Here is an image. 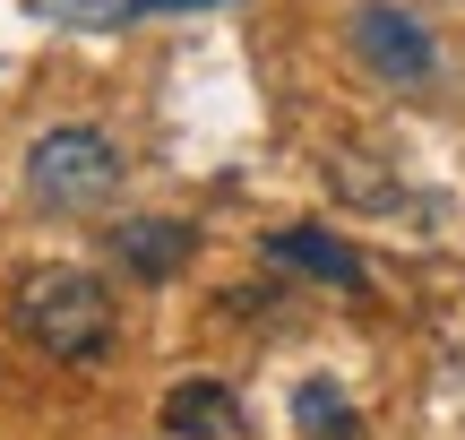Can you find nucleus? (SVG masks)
<instances>
[{
  "label": "nucleus",
  "mask_w": 465,
  "mask_h": 440,
  "mask_svg": "<svg viewBox=\"0 0 465 440\" xmlns=\"http://www.w3.org/2000/svg\"><path fill=\"white\" fill-rule=\"evenodd\" d=\"M17 337L52 363H95L113 355V294L95 268H35L17 285Z\"/></svg>",
  "instance_id": "f257e3e1"
},
{
  "label": "nucleus",
  "mask_w": 465,
  "mask_h": 440,
  "mask_svg": "<svg viewBox=\"0 0 465 440\" xmlns=\"http://www.w3.org/2000/svg\"><path fill=\"white\" fill-rule=\"evenodd\" d=\"M121 190V147L95 130V121H61L26 147V199L52 207V216H86Z\"/></svg>",
  "instance_id": "f03ea898"
},
{
  "label": "nucleus",
  "mask_w": 465,
  "mask_h": 440,
  "mask_svg": "<svg viewBox=\"0 0 465 440\" xmlns=\"http://www.w3.org/2000/svg\"><path fill=\"white\" fill-rule=\"evenodd\" d=\"M345 35H353V52H362L388 86H422L440 69V44L422 35V17L397 9V0H362V9L345 17Z\"/></svg>",
  "instance_id": "7ed1b4c3"
},
{
  "label": "nucleus",
  "mask_w": 465,
  "mask_h": 440,
  "mask_svg": "<svg viewBox=\"0 0 465 440\" xmlns=\"http://www.w3.org/2000/svg\"><path fill=\"white\" fill-rule=\"evenodd\" d=\"M267 259H276V268L319 276V285H336V294H362V285H371L362 251L336 242V234H319V225H284V234H267Z\"/></svg>",
  "instance_id": "20e7f679"
},
{
  "label": "nucleus",
  "mask_w": 465,
  "mask_h": 440,
  "mask_svg": "<svg viewBox=\"0 0 465 440\" xmlns=\"http://www.w3.org/2000/svg\"><path fill=\"white\" fill-rule=\"evenodd\" d=\"M190 251H199V234H190L182 216H130V225H113V259H121L130 276H147V285L182 276Z\"/></svg>",
  "instance_id": "39448f33"
},
{
  "label": "nucleus",
  "mask_w": 465,
  "mask_h": 440,
  "mask_svg": "<svg viewBox=\"0 0 465 440\" xmlns=\"http://www.w3.org/2000/svg\"><path fill=\"white\" fill-rule=\"evenodd\" d=\"M232 432H242V406L224 380H182L164 397V440H232Z\"/></svg>",
  "instance_id": "423d86ee"
},
{
  "label": "nucleus",
  "mask_w": 465,
  "mask_h": 440,
  "mask_svg": "<svg viewBox=\"0 0 465 440\" xmlns=\"http://www.w3.org/2000/svg\"><path fill=\"white\" fill-rule=\"evenodd\" d=\"M293 424H302V440H353V432H362L353 406L328 389V380H302V389H293Z\"/></svg>",
  "instance_id": "0eeeda50"
},
{
  "label": "nucleus",
  "mask_w": 465,
  "mask_h": 440,
  "mask_svg": "<svg viewBox=\"0 0 465 440\" xmlns=\"http://www.w3.org/2000/svg\"><path fill=\"white\" fill-rule=\"evenodd\" d=\"M35 9L52 17V26H86V35H113L138 17V0H35Z\"/></svg>",
  "instance_id": "6e6552de"
},
{
  "label": "nucleus",
  "mask_w": 465,
  "mask_h": 440,
  "mask_svg": "<svg viewBox=\"0 0 465 440\" xmlns=\"http://www.w3.org/2000/svg\"><path fill=\"white\" fill-rule=\"evenodd\" d=\"M147 9H207V0H138V17H147Z\"/></svg>",
  "instance_id": "1a4fd4ad"
}]
</instances>
